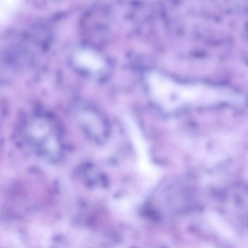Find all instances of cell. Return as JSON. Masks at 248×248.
Segmentation results:
<instances>
[{
  "label": "cell",
  "mask_w": 248,
  "mask_h": 248,
  "mask_svg": "<svg viewBox=\"0 0 248 248\" xmlns=\"http://www.w3.org/2000/svg\"><path fill=\"white\" fill-rule=\"evenodd\" d=\"M146 80L151 97L166 107L241 99L239 94L231 89L204 84L180 83L156 71L148 73Z\"/></svg>",
  "instance_id": "6da1fadb"
},
{
  "label": "cell",
  "mask_w": 248,
  "mask_h": 248,
  "mask_svg": "<svg viewBox=\"0 0 248 248\" xmlns=\"http://www.w3.org/2000/svg\"><path fill=\"white\" fill-rule=\"evenodd\" d=\"M28 133L43 157L51 161L60 160L63 152V138L54 122L44 119L34 120Z\"/></svg>",
  "instance_id": "7a4b0ae2"
},
{
  "label": "cell",
  "mask_w": 248,
  "mask_h": 248,
  "mask_svg": "<svg viewBox=\"0 0 248 248\" xmlns=\"http://www.w3.org/2000/svg\"><path fill=\"white\" fill-rule=\"evenodd\" d=\"M78 118L79 125L92 140L102 143L108 138V124L101 116L93 112L82 111L79 112Z\"/></svg>",
  "instance_id": "3957f363"
},
{
  "label": "cell",
  "mask_w": 248,
  "mask_h": 248,
  "mask_svg": "<svg viewBox=\"0 0 248 248\" xmlns=\"http://www.w3.org/2000/svg\"><path fill=\"white\" fill-rule=\"evenodd\" d=\"M75 61L79 66L93 71L100 70L104 66L101 57L95 52L88 50L78 52Z\"/></svg>",
  "instance_id": "277c9868"
},
{
  "label": "cell",
  "mask_w": 248,
  "mask_h": 248,
  "mask_svg": "<svg viewBox=\"0 0 248 248\" xmlns=\"http://www.w3.org/2000/svg\"><path fill=\"white\" fill-rule=\"evenodd\" d=\"M20 1L0 0V31H2L16 16L20 6Z\"/></svg>",
  "instance_id": "5b68a950"
}]
</instances>
